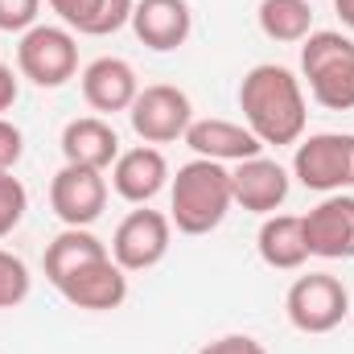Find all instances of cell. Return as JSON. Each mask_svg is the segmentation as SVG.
Masks as SVG:
<instances>
[{
	"instance_id": "obj_1",
	"label": "cell",
	"mask_w": 354,
	"mask_h": 354,
	"mask_svg": "<svg viewBox=\"0 0 354 354\" xmlns=\"http://www.w3.org/2000/svg\"><path fill=\"white\" fill-rule=\"evenodd\" d=\"M239 111L243 124L256 132L260 145H297L305 136L309 124V103H305V87L288 66L276 62H260L243 75L239 83Z\"/></svg>"
},
{
	"instance_id": "obj_2",
	"label": "cell",
	"mask_w": 354,
	"mask_h": 354,
	"mask_svg": "<svg viewBox=\"0 0 354 354\" xmlns=\"http://www.w3.org/2000/svg\"><path fill=\"white\" fill-rule=\"evenodd\" d=\"M231 206V169L218 161L194 157L169 177V223L181 235H210L214 227H223Z\"/></svg>"
},
{
	"instance_id": "obj_3",
	"label": "cell",
	"mask_w": 354,
	"mask_h": 354,
	"mask_svg": "<svg viewBox=\"0 0 354 354\" xmlns=\"http://www.w3.org/2000/svg\"><path fill=\"white\" fill-rule=\"evenodd\" d=\"M301 75L326 111H354V41L338 29H313L301 41Z\"/></svg>"
},
{
	"instance_id": "obj_4",
	"label": "cell",
	"mask_w": 354,
	"mask_h": 354,
	"mask_svg": "<svg viewBox=\"0 0 354 354\" xmlns=\"http://www.w3.org/2000/svg\"><path fill=\"white\" fill-rule=\"evenodd\" d=\"M17 71L41 91L66 87L79 75V37L66 25H33L21 33Z\"/></svg>"
},
{
	"instance_id": "obj_5",
	"label": "cell",
	"mask_w": 354,
	"mask_h": 354,
	"mask_svg": "<svg viewBox=\"0 0 354 354\" xmlns=\"http://www.w3.org/2000/svg\"><path fill=\"white\" fill-rule=\"evenodd\" d=\"M292 177L313 194L354 189V132H313L297 140Z\"/></svg>"
},
{
	"instance_id": "obj_6",
	"label": "cell",
	"mask_w": 354,
	"mask_h": 354,
	"mask_svg": "<svg viewBox=\"0 0 354 354\" xmlns=\"http://www.w3.org/2000/svg\"><path fill=\"white\" fill-rule=\"evenodd\" d=\"M284 313H288L292 330H301V334H330L351 317V292L338 276L309 272V276L292 280V288L284 297Z\"/></svg>"
},
{
	"instance_id": "obj_7",
	"label": "cell",
	"mask_w": 354,
	"mask_h": 354,
	"mask_svg": "<svg viewBox=\"0 0 354 354\" xmlns=\"http://www.w3.org/2000/svg\"><path fill=\"white\" fill-rule=\"evenodd\" d=\"M169 248H174V223H169V214L140 206V210H132V214L120 218L107 252H111V260L124 272H149V268H157L169 256Z\"/></svg>"
},
{
	"instance_id": "obj_8",
	"label": "cell",
	"mask_w": 354,
	"mask_h": 354,
	"mask_svg": "<svg viewBox=\"0 0 354 354\" xmlns=\"http://www.w3.org/2000/svg\"><path fill=\"white\" fill-rule=\"evenodd\" d=\"M128 120L145 145H174L194 124V103L174 83H153V87H140L136 103L128 107Z\"/></svg>"
},
{
	"instance_id": "obj_9",
	"label": "cell",
	"mask_w": 354,
	"mask_h": 354,
	"mask_svg": "<svg viewBox=\"0 0 354 354\" xmlns=\"http://www.w3.org/2000/svg\"><path fill=\"white\" fill-rule=\"evenodd\" d=\"M50 206L66 227H91L107 210V177H103V169L62 165L50 181Z\"/></svg>"
},
{
	"instance_id": "obj_10",
	"label": "cell",
	"mask_w": 354,
	"mask_h": 354,
	"mask_svg": "<svg viewBox=\"0 0 354 354\" xmlns=\"http://www.w3.org/2000/svg\"><path fill=\"white\" fill-rule=\"evenodd\" d=\"M305 223V243L309 256L322 260H354V194H326Z\"/></svg>"
},
{
	"instance_id": "obj_11",
	"label": "cell",
	"mask_w": 354,
	"mask_h": 354,
	"mask_svg": "<svg viewBox=\"0 0 354 354\" xmlns=\"http://www.w3.org/2000/svg\"><path fill=\"white\" fill-rule=\"evenodd\" d=\"M58 292H62L66 305H75V309L111 313V309H120V305L128 301V272L115 264L111 256H103V260H95V264L71 272V276L58 284Z\"/></svg>"
},
{
	"instance_id": "obj_12",
	"label": "cell",
	"mask_w": 354,
	"mask_h": 354,
	"mask_svg": "<svg viewBox=\"0 0 354 354\" xmlns=\"http://www.w3.org/2000/svg\"><path fill=\"white\" fill-rule=\"evenodd\" d=\"M169 177H174L169 174V161H165V153L157 145H136V149H128V153L115 157V165H111V189L124 202H132V206H149L169 185Z\"/></svg>"
},
{
	"instance_id": "obj_13",
	"label": "cell",
	"mask_w": 354,
	"mask_h": 354,
	"mask_svg": "<svg viewBox=\"0 0 354 354\" xmlns=\"http://www.w3.org/2000/svg\"><path fill=\"white\" fill-rule=\"evenodd\" d=\"M194 157H206V161H218V165H239V161H252L264 153V145L256 140V132L248 124H235V120H194L181 136Z\"/></svg>"
},
{
	"instance_id": "obj_14",
	"label": "cell",
	"mask_w": 354,
	"mask_h": 354,
	"mask_svg": "<svg viewBox=\"0 0 354 354\" xmlns=\"http://www.w3.org/2000/svg\"><path fill=\"white\" fill-rule=\"evenodd\" d=\"M128 25H132L140 46H149L153 54H169V50H181L189 41L194 12L185 0H136Z\"/></svg>"
},
{
	"instance_id": "obj_15",
	"label": "cell",
	"mask_w": 354,
	"mask_h": 354,
	"mask_svg": "<svg viewBox=\"0 0 354 354\" xmlns=\"http://www.w3.org/2000/svg\"><path fill=\"white\" fill-rule=\"evenodd\" d=\"M231 194H235V206H243L248 214H276L288 198V169L272 157H252V161H239L231 169Z\"/></svg>"
},
{
	"instance_id": "obj_16",
	"label": "cell",
	"mask_w": 354,
	"mask_h": 354,
	"mask_svg": "<svg viewBox=\"0 0 354 354\" xmlns=\"http://www.w3.org/2000/svg\"><path fill=\"white\" fill-rule=\"evenodd\" d=\"M79 83H83V99H87V107L91 111H99V115L128 111V107L136 103V95H140V79H136L132 62L111 58V54L87 62V71L79 75Z\"/></svg>"
},
{
	"instance_id": "obj_17",
	"label": "cell",
	"mask_w": 354,
	"mask_h": 354,
	"mask_svg": "<svg viewBox=\"0 0 354 354\" xmlns=\"http://www.w3.org/2000/svg\"><path fill=\"white\" fill-rule=\"evenodd\" d=\"M62 157L66 165H87V169H111L120 157V136L103 115H79L62 128Z\"/></svg>"
},
{
	"instance_id": "obj_18",
	"label": "cell",
	"mask_w": 354,
	"mask_h": 354,
	"mask_svg": "<svg viewBox=\"0 0 354 354\" xmlns=\"http://www.w3.org/2000/svg\"><path fill=\"white\" fill-rule=\"evenodd\" d=\"M46 4L58 12V21L71 33H83V37L120 33L136 8V0H46Z\"/></svg>"
},
{
	"instance_id": "obj_19",
	"label": "cell",
	"mask_w": 354,
	"mask_h": 354,
	"mask_svg": "<svg viewBox=\"0 0 354 354\" xmlns=\"http://www.w3.org/2000/svg\"><path fill=\"white\" fill-rule=\"evenodd\" d=\"M256 252L268 268L276 272H297L309 260V243H305V223L297 214H268L260 235H256Z\"/></svg>"
},
{
	"instance_id": "obj_20",
	"label": "cell",
	"mask_w": 354,
	"mask_h": 354,
	"mask_svg": "<svg viewBox=\"0 0 354 354\" xmlns=\"http://www.w3.org/2000/svg\"><path fill=\"white\" fill-rule=\"evenodd\" d=\"M103 256H111V252H107V243H103L99 235H91L87 227H66L62 235H54V239L46 243L41 268H46V280L58 288L71 272L95 264V260H103Z\"/></svg>"
},
{
	"instance_id": "obj_21",
	"label": "cell",
	"mask_w": 354,
	"mask_h": 354,
	"mask_svg": "<svg viewBox=\"0 0 354 354\" xmlns=\"http://www.w3.org/2000/svg\"><path fill=\"white\" fill-rule=\"evenodd\" d=\"M260 33L280 46H301L313 33V4L309 0H260L256 8Z\"/></svg>"
},
{
	"instance_id": "obj_22",
	"label": "cell",
	"mask_w": 354,
	"mask_h": 354,
	"mask_svg": "<svg viewBox=\"0 0 354 354\" xmlns=\"http://www.w3.org/2000/svg\"><path fill=\"white\" fill-rule=\"evenodd\" d=\"M29 288H33V276H29L25 260L0 248V309H17L29 297Z\"/></svg>"
},
{
	"instance_id": "obj_23",
	"label": "cell",
	"mask_w": 354,
	"mask_h": 354,
	"mask_svg": "<svg viewBox=\"0 0 354 354\" xmlns=\"http://www.w3.org/2000/svg\"><path fill=\"white\" fill-rule=\"evenodd\" d=\"M25 210H29V189L21 185V177L0 174V239L21 227Z\"/></svg>"
},
{
	"instance_id": "obj_24",
	"label": "cell",
	"mask_w": 354,
	"mask_h": 354,
	"mask_svg": "<svg viewBox=\"0 0 354 354\" xmlns=\"http://www.w3.org/2000/svg\"><path fill=\"white\" fill-rule=\"evenodd\" d=\"M41 0H0V29L4 33H25L37 25Z\"/></svg>"
},
{
	"instance_id": "obj_25",
	"label": "cell",
	"mask_w": 354,
	"mask_h": 354,
	"mask_svg": "<svg viewBox=\"0 0 354 354\" xmlns=\"http://www.w3.org/2000/svg\"><path fill=\"white\" fill-rule=\"evenodd\" d=\"M21 157H25V132L0 115V174H12Z\"/></svg>"
},
{
	"instance_id": "obj_26",
	"label": "cell",
	"mask_w": 354,
	"mask_h": 354,
	"mask_svg": "<svg viewBox=\"0 0 354 354\" xmlns=\"http://www.w3.org/2000/svg\"><path fill=\"white\" fill-rule=\"evenodd\" d=\"M198 354H268V346L252 334H223V338L206 342Z\"/></svg>"
},
{
	"instance_id": "obj_27",
	"label": "cell",
	"mask_w": 354,
	"mask_h": 354,
	"mask_svg": "<svg viewBox=\"0 0 354 354\" xmlns=\"http://www.w3.org/2000/svg\"><path fill=\"white\" fill-rule=\"evenodd\" d=\"M17 95H21V83H17V75L0 62V111H8L12 103H17Z\"/></svg>"
},
{
	"instance_id": "obj_28",
	"label": "cell",
	"mask_w": 354,
	"mask_h": 354,
	"mask_svg": "<svg viewBox=\"0 0 354 354\" xmlns=\"http://www.w3.org/2000/svg\"><path fill=\"white\" fill-rule=\"evenodd\" d=\"M334 12L342 17V25L354 33V0H334Z\"/></svg>"
},
{
	"instance_id": "obj_29",
	"label": "cell",
	"mask_w": 354,
	"mask_h": 354,
	"mask_svg": "<svg viewBox=\"0 0 354 354\" xmlns=\"http://www.w3.org/2000/svg\"><path fill=\"white\" fill-rule=\"evenodd\" d=\"M351 313H354V305H351Z\"/></svg>"
}]
</instances>
